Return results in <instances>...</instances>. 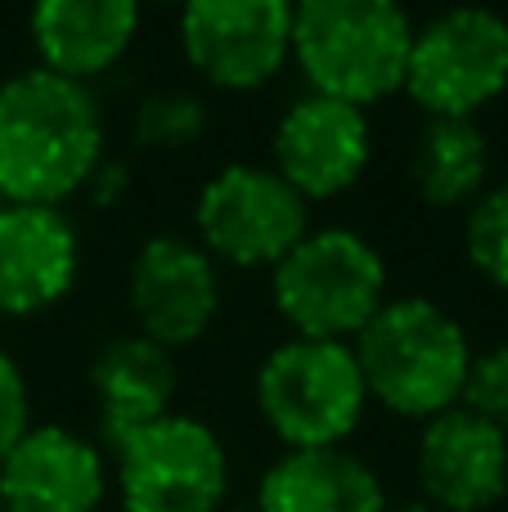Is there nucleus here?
I'll use <instances>...</instances> for the list:
<instances>
[{
    "instance_id": "obj_1",
    "label": "nucleus",
    "mask_w": 508,
    "mask_h": 512,
    "mask_svg": "<svg viewBox=\"0 0 508 512\" xmlns=\"http://www.w3.org/2000/svg\"><path fill=\"white\" fill-rule=\"evenodd\" d=\"M104 149V117L81 81L27 68L0 86V198L59 207L90 185Z\"/></svg>"
},
{
    "instance_id": "obj_2",
    "label": "nucleus",
    "mask_w": 508,
    "mask_h": 512,
    "mask_svg": "<svg viewBox=\"0 0 508 512\" xmlns=\"http://www.w3.org/2000/svg\"><path fill=\"white\" fill-rule=\"evenodd\" d=\"M356 364L365 391L410 418H437L464 396L473 351L468 337L437 301H383L356 333Z\"/></svg>"
},
{
    "instance_id": "obj_3",
    "label": "nucleus",
    "mask_w": 508,
    "mask_h": 512,
    "mask_svg": "<svg viewBox=\"0 0 508 512\" xmlns=\"http://www.w3.org/2000/svg\"><path fill=\"white\" fill-rule=\"evenodd\" d=\"M414 23L392 0H302L293 9V54L315 95L374 104L405 86Z\"/></svg>"
},
{
    "instance_id": "obj_4",
    "label": "nucleus",
    "mask_w": 508,
    "mask_h": 512,
    "mask_svg": "<svg viewBox=\"0 0 508 512\" xmlns=\"http://www.w3.org/2000/svg\"><path fill=\"white\" fill-rule=\"evenodd\" d=\"M365 378L347 342L293 337L275 346L257 373V405L293 450H329L356 432L365 414Z\"/></svg>"
},
{
    "instance_id": "obj_5",
    "label": "nucleus",
    "mask_w": 508,
    "mask_h": 512,
    "mask_svg": "<svg viewBox=\"0 0 508 512\" xmlns=\"http://www.w3.org/2000/svg\"><path fill=\"white\" fill-rule=\"evenodd\" d=\"M387 292V265L374 243L351 230H306L275 265V306L297 337L342 342L378 315Z\"/></svg>"
},
{
    "instance_id": "obj_6",
    "label": "nucleus",
    "mask_w": 508,
    "mask_h": 512,
    "mask_svg": "<svg viewBox=\"0 0 508 512\" xmlns=\"http://www.w3.org/2000/svg\"><path fill=\"white\" fill-rule=\"evenodd\" d=\"M508 86V18L495 9H446L414 27L405 90L428 117H473Z\"/></svg>"
},
{
    "instance_id": "obj_7",
    "label": "nucleus",
    "mask_w": 508,
    "mask_h": 512,
    "mask_svg": "<svg viewBox=\"0 0 508 512\" xmlns=\"http://www.w3.org/2000/svg\"><path fill=\"white\" fill-rule=\"evenodd\" d=\"M117 481L126 512H216L225 499V450L216 432L198 418L167 414L122 436Z\"/></svg>"
},
{
    "instance_id": "obj_8",
    "label": "nucleus",
    "mask_w": 508,
    "mask_h": 512,
    "mask_svg": "<svg viewBox=\"0 0 508 512\" xmlns=\"http://www.w3.org/2000/svg\"><path fill=\"white\" fill-rule=\"evenodd\" d=\"M198 230L207 256L234 265H279L306 239V198L275 167L234 162L198 194Z\"/></svg>"
},
{
    "instance_id": "obj_9",
    "label": "nucleus",
    "mask_w": 508,
    "mask_h": 512,
    "mask_svg": "<svg viewBox=\"0 0 508 512\" xmlns=\"http://www.w3.org/2000/svg\"><path fill=\"white\" fill-rule=\"evenodd\" d=\"M180 45L189 63L216 86H261L293 54V5L288 0H194L180 14Z\"/></svg>"
},
{
    "instance_id": "obj_10",
    "label": "nucleus",
    "mask_w": 508,
    "mask_h": 512,
    "mask_svg": "<svg viewBox=\"0 0 508 512\" xmlns=\"http://www.w3.org/2000/svg\"><path fill=\"white\" fill-rule=\"evenodd\" d=\"M221 306V279L207 248L180 234H153L131 261V310L149 342L180 346L207 333Z\"/></svg>"
},
{
    "instance_id": "obj_11",
    "label": "nucleus",
    "mask_w": 508,
    "mask_h": 512,
    "mask_svg": "<svg viewBox=\"0 0 508 512\" xmlns=\"http://www.w3.org/2000/svg\"><path fill=\"white\" fill-rule=\"evenodd\" d=\"M369 162L365 108L329 95H302L275 126V171L302 198H333Z\"/></svg>"
},
{
    "instance_id": "obj_12",
    "label": "nucleus",
    "mask_w": 508,
    "mask_h": 512,
    "mask_svg": "<svg viewBox=\"0 0 508 512\" xmlns=\"http://www.w3.org/2000/svg\"><path fill=\"white\" fill-rule=\"evenodd\" d=\"M419 481L437 512L491 508L508 490V436L464 405L428 418L419 436Z\"/></svg>"
},
{
    "instance_id": "obj_13",
    "label": "nucleus",
    "mask_w": 508,
    "mask_h": 512,
    "mask_svg": "<svg viewBox=\"0 0 508 512\" xmlns=\"http://www.w3.org/2000/svg\"><path fill=\"white\" fill-rule=\"evenodd\" d=\"M104 499V459L59 423L27 427L0 463L5 512H95Z\"/></svg>"
},
{
    "instance_id": "obj_14",
    "label": "nucleus",
    "mask_w": 508,
    "mask_h": 512,
    "mask_svg": "<svg viewBox=\"0 0 508 512\" xmlns=\"http://www.w3.org/2000/svg\"><path fill=\"white\" fill-rule=\"evenodd\" d=\"M77 279V230L59 207H0V310L32 315Z\"/></svg>"
},
{
    "instance_id": "obj_15",
    "label": "nucleus",
    "mask_w": 508,
    "mask_h": 512,
    "mask_svg": "<svg viewBox=\"0 0 508 512\" xmlns=\"http://www.w3.org/2000/svg\"><path fill=\"white\" fill-rule=\"evenodd\" d=\"M257 512H387L383 481L342 445L288 450L270 463L257 490Z\"/></svg>"
},
{
    "instance_id": "obj_16",
    "label": "nucleus",
    "mask_w": 508,
    "mask_h": 512,
    "mask_svg": "<svg viewBox=\"0 0 508 512\" xmlns=\"http://www.w3.org/2000/svg\"><path fill=\"white\" fill-rule=\"evenodd\" d=\"M135 27L140 9L131 0H45L32 9V41L41 63L81 86L122 59Z\"/></svg>"
},
{
    "instance_id": "obj_17",
    "label": "nucleus",
    "mask_w": 508,
    "mask_h": 512,
    "mask_svg": "<svg viewBox=\"0 0 508 512\" xmlns=\"http://www.w3.org/2000/svg\"><path fill=\"white\" fill-rule=\"evenodd\" d=\"M90 382L99 396V432L108 445L140 432L144 423L167 418V405L176 396V364L171 351L149 342L144 333L113 337L90 364Z\"/></svg>"
},
{
    "instance_id": "obj_18",
    "label": "nucleus",
    "mask_w": 508,
    "mask_h": 512,
    "mask_svg": "<svg viewBox=\"0 0 508 512\" xmlns=\"http://www.w3.org/2000/svg\"><path fill=\"white\" fill-rule=\"evenodd\" d=\"M491 149L473 117H428L410 153V176L419 194L437 207H455L482 189Z\"/></svg>"
},
{
    "instance_id": "obj_19",
    "label": "nucleus",
    "mask_w": 508,
    "mask_h": 512,
    "mask_svg": "<svg viewBox=\"0 0 508 512\" xmlns=\"http://www.w3.org/2000/svg\"><path fill=\"white\" fill-rule=\"evenodd\" d=\"M207 126V104L189 90H153L135 108V140L153 149H176L198 140Z\"/></svg>"
},
{
    "instance_id": "obj_20",
    "label": "nucleus",
    "mask_w": 508,
    "mask_h": 512,
    "mask_svg": "<svg viewBox=\"0 0 508 512\" xmlns=\"http://www.w3.org/2000/svg\"><path fill=\"white\" fill-rule=\"evenodd\" d=\"M464 248H468V261L486 279L508 288V185H495L491 194H482L473 203L464 225Z\"/></svg>"
},
{
    "instance_id": "obj_21",
    "label": "nucleus",
    "mask_w": 508,
    "mask_h": 512,
    "mask_svg": "<svg viewBox=\"0 0 508 512\" xmlns=\"http://www.w3.org/2000/svg\"><path fill=\"white\" fill-rule=\"evenodd\" d=\"M459 400H464L468 414L508 432V346H491V351L473 355Z\"/></svg>"
},
{
    "instance_id": "obj_22",
    "label": "nucleus",
    "mask_w": 508,
    "mask_h": 512,
    "mask_svg": "<svg viewBox=\"0 0 508 512\" xmlns=\"http://www.w3.org/2000/svg\"><path fill=\"white\" fill-rule=\"evenodd\" d=\"M27 427H32L27 423V382H23V373H18L14 355L0 346V463L23 441Z\"/></svg>"
},
{
    "instance_id": "obj_23",
    "label": "nucleus",
    "mask_w": 508,
    "mask_h": 512,
    "mask_svg": "<svg viewBox=\"0 0 508 512\" xmlns=\"http://www.w3.org/2000/svg\"><path fill=\"white\" fill-rule=\"evenodd\" d=\"M90 185H95V203L117 198L126 189V162H99L95 176H90Z\"/></svg>"
},
{
    "instance_id": "obj_24",
    "label": "nucleus",
    "mask_w": 508,
    "mask_h": 512,
    "mask_svg": "<svg viewBox=\"0 0 508 512\" xmlns=\"http://www.w3.org/2000/svg\"><path fill=\"white\" fill-rule=\"evenodd\" d=\"M387 512H437V508H428V504H401V508H387Z\"/></svg>"
},
{
    "instance_id": "obj_25",
    "label": "nucleus",
    "mask_w": 508,
    "mask_h": 512,
    "mask_svg": "<svg viewBox=\"0 0 508 512\" xmlns=\"http://www.w3.org/2000/svg\"><path fill=\"white\" fill-rule=\"evenodd\" d=\"M230 512H257V508H230Z\"/></svg>"
},
{
    "instance_id": "obj_26",
    "label": "nucleus",
    "mask_w": 508,
    "mask_h": 512,
    "mask_svg": "<svg viewBox=\"0 0 508 512\" xmlns=\"http://www.w3.org/2000/svg\"><path fill=\"white\" fill-rule=\"evenodd\" d=\"M0 207H5V198H0Z\"/></svg>"
},
{
    "instance_id": "obj_27",
    "label": "nucleus",
    "mask_w": 508,
    "mask_h": 512,
    "mask_svg": "<svg viewBox=\"0 0 508 512\" xmlns=\"http://www.w3.org/2000/svg\"><path fill=\"white\" fill-rule=\"evenodd\" d=\"M0 512H5V508H0Z\"/></svg>"
}]
</instances>
